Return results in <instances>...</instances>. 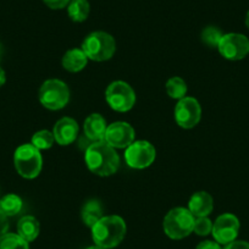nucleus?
Masks as SVG:
<instances>
[{
  "label": "nucleus",
  "mask_w": 249,
  "mask_h": 249,
  "mask_svg": "<svg viewBox=\"0 0 249 249\" xmlns=\"http://www.w3.org/2000/svg\"><path fill=\"white\" fill-rule=\"evenodd\" d=\"M8 229H9V221H8V216L1 212L0 209V237L3 236V234L8 233Z\"/></svg>",
  "instance_id": "bb28decb"
},
{
  "label": "nucleus",
  "mask_w": 249,
  "mask_h": 249,
  "mask_svg": "<svg viewBox=\"0 0 249 249\" xmlns=\"http://www.w3.org/2000/svg\"><path fill=\"white\" fill-rule=\"evenodd\" d=\"M70 1L71 0H43V3L53 10H61L64 8H68Z\"/></svg>",
  "instance_id": "a878e982"
},
{
  "label": "nucleus",
  "mask_w": 249,
  "mask_h": 249,
  "mask_svg": "<svg viewBox=\"0 0 249 249\" xmlns=\"http://www.w3.org/2000/svg\"><path fill=\"white\" fill-rule=\"evenodd\" d=\"M90 6L88 0H71L68 5V13L73 22H83L88 18Z\"/></svg>",
  "instance_id": "6ab92c4d"
},
{
  "label": "nucleus",
  "mask_w": 249,
  "mask_h": 249,
  "mask_svg": "<svg viewBox=\"0 0 249 249\" xmlns=\"http://www.w3.org/2000/svg\"><path fill=\"white\" fill-rule=\"evenodd\" d=\"M196 249H222L221 244L217 243L216 241H203L200 242Z\"/></svg>",
  "instance_id": "cd10ccee"
},
{
  "label": "nucleus",
  "mask_w": 249,
  "mask_h": 249,
  "mask_svg": "<svg viewBox=\"0 0 249 249\" xmlns=\"http://www.w3.org/2000/svg\"><path fill=\"white\" fill-rule=\"evenodd\" d=\"M107 124L104 117L100 114H90L83 124L85 137L90 142H99L104 141L105 132H107Z\"/></svg>",
  "instance_id": "4468645a"
},
{
  "label": "nucleus",
  "mask_w": 249,
  "mask_h": 249,
  "mask_svg": "<svg viewBox=\"0 0 249 249\" xmlns=\"http://www.w3.org/2000/svg\"><path fill=\"white\" fill-rule=\"evenodd\" d=\"M88 57L82 49H70L64 54L62 68L69 72H80L87 66Z\"/></svg>",
  "instance_id": "dca6fc26"
},
{
  "label": "nucleus",
  "mask_w": 249,
  "mask_h": 249,
  "mask_svg": "<svg viewBox=\"0 0 249 249\" xmlns=\"http://www.w3.org/2000/svg\"><path fill=\"white\" fill-rule=\"evenodd\" d=\"M55 142V138L53 132L47 130H42V131H38L33 135L32 141H31V144L35 145L37 149L39 150H47L50 149L53 147Z\"/></svg>",
  "instance_id": "5701e85b"
},
{
  "label": "nucleus",
  "mask_w": 249,
  "mask_h": 249,
  "mask_svg": "<svg viewBox=\"0 0 249 249\" xmlns=\"http://www.w3.org/2000/svg\"><path fill=\"white\" fill-rule=\"evenodd\" d=\"M213 231V222L208 216L196 217L195 226H193V232L198 236H208Z\"/></svg>",
  "instance_id": "393cba45"
},
{
  "label": "nucleus",
  "mask_w": 249,
  "mask_h": 249,
  "mask_svg": "<svg viewBox=\"0 0 249 249\" xmlns=\"http://www.w3.org/2000/svg\"><path fill=\"white\" fill-rule=\"evenodd\" d=\"M88 249H105V248H102V247H99V246H97V244H95V246L89 247V248H88Z\"/></svg>",
  "instance_id": "2f4dec72"
},
{
  "label": "nucleus",
  "mask_w": 249,
  "mask_h": 249,
  "mask_svg": "<svg viewBox=\"0 0 249 249\" xmlns=\"http://www.w3.org/2000/svg\"><path fill=\"white\" fill-rule=\"evenodd\" d=\"M217 50L225 59L242 60L249 54V39L241 33H227L222 36Z\"/></svg>",
  "instance_id": "9d476101"
},
{
  "label": "nucleus",
  "mask_w": 249,
  "mask_h": 249,
  "mask_svg": "<svg viewBox=\"0 0 249 249\" xmlns=\"http://www.w3.org/2000/svg\"><path fill=\"white\" fill-rule=\"evenodd\" d=\"M55 142L60 145H69L76 141L78 136V124L72 117H62L53 128Z\"/></svg>",
  "instance_id": "ddd939ff"
},
{
  "label": "nucleus",
  "mask_w": 249,
  "mask_h": 249,
  "mask_svg": "<svg viewBox=\"0 0 249 249\" xmlns=\"http://www.w3.org/2000/svg\"><path fill=\"white\" fill-rule=\"evenodd\" d=\"M239 232V220L233 214H222L213 224V237L219 244L236 241Z\"/></svg>",
  "instance_id": "f8f14e48"
},
{
  "label": "nucleus",
  "mask_w": 249,
  "mask_h": 249,
  "mask_svg": "<svg viewBox=\"0 0 249 249\" xmlns=\"http://www.w3.org/2000/svg\"><path fill=\"white\" fill-rule=\"evenodd\" d=\"M22 199L16 195H6L0 199V209L6 216H15L22 210Z\"/></svg>",
  "instance_id": "aec40b11"
},
{
  "label": "nucleus",
  "mask_w": 249,
  "mask_h": 249,
  "mask_svg": "<svg viewBox=\"0 0 249 249\" xmlns=\"http://www.w3.org/2000/svg\"><path fill=\"white\" fill-rule=\"evenodd\" d=\"M14 164L20 176L23 178H36L43 167V158L40 150L32 144H22L15 150Z\"/></svg>",
  "instance_id": "39448f33"
},
{
  "label": "nucleus",
  "mask_w": 249,
  "mask_h": 249,
  "mask_svg": "<svg viewBox=\"0 0 249 249\" xmlns=\"http://www.w3.org/2000/svg\"><path fill=\"white\" fill-rule=\"evenodd\" d=\"M81 217H82L83 224L92 229L103 217V208L99 200L90 199L86 202L81 210Z\"/></svg>",
  "instance_id": "a211bd4d"
},
{
  "label": "nucleus",
  "mask_w": 249,
  "mask_h": 249,
  "mask_svg": "<svg viewBox=\"0 0 249 249\" xmlns=\"http://www.w3.org/2000/svg\"><path fill=\"white\" fill-rule=\"evenodd\" d=\"M39 222L31 215L21 217L20 221L18 222V234L27 242L35 241L39 234Z\"/></svg>",
  "instance_id": "f3484780"
},
{
  "label": "nucleus",
  "mask_w": 249,
  "mask_h": 249,
  "mask_svg": "<svg viewBox=\"0 0 249 249\" xmlns=\"http://www.w3.org/2000/svg\"><path fill=\"white\" fill-rule=\"evenodd\" d=\"M105 99L115 111L127 112L135 107L136 93L128 83L124 81H115L107 86Z\"/></svg>",
  "instance_id": "0eeeda50"
},
{
  "label": "nucleus",
  "mask_w": 249,
  "mask_h": 249,
  "mask_svg": "<svg viewBox=\"0 0 249 249\" xmlns=\"http://www.w3.org/2000/svg\"><path fill=\"white\" fill-rule=\"evenodd\" d=\"M6 82V75H5V71L3 69L0 68V87H3Z\"/></svg>",
  "instance_id": "c756f323"
},
{
  "label": "nucleus",
  "mask_w": 249,
  "mask_h": 249,
  "mask_svg": "<svg viewBox=\"0 0 249 249\" xmlns=\"http://www.w3.org/2000/svg\"><path fill=\"white\" fill-rule=\"evenodd\" d=\"M187 209L190 210L193 216L196 217L208 216L209 214H212L213 209H214V199L208 192L200 191L191 197Z\"/></svg>",
  "instance_id": "2eb2a0df"
},
{
  "label": "nucleus",
  "mask_w": 249,
  "mask_h": 249,
  "mask_svg": "<svg viewBox=\"0 0 249 249\" xmlns=\"http://www.w3.org/2000/svg\"><path fill=\"white\" fill-rule=\"evenodd\" d=\"M157 158L154 145L148 141H136L130 147L126 148L124 159L130 167L143 170L149 167Z\"/></svg>",
  "instance_id": "6e6552de"
},
{
  "label": "nucleus",
  "mask_w": 249,
  "mask_h": 249,
  "mask_svg": "<svg viewBox=\"0 0 249 249\" xmlns=\"http://www.w3.org/2000/svg\"><path fill=\"white\" fill-rule=\"evenodd\" d=\"M135 128L128 122L117 121L107 124L104 141L115 149H126L135 142Z\"/></svg>",
  "instance_id": "9b49d317"
},
{
  "label": "nucleus",
  "mask_w": 249,
  "mask_h": 249,
  "mask_svg": "<svg viewBox=\"0 0 249 249\" xmlns=\"http://www.w3.org/2000/svg\"><path fill=\"white\" fill-rule=\"evenodd\" d=\"M126 230H127L126 222L121 216H117V215L103 216L92 227L93 241L102 248H115L124 238Z\"/></svg>",
  "instance_id": "f03ea898"
},
{
  "label": "nucleus",
  "mask_w": 249,
  "mask_h": 249,
  "mask_svg": "<svg viewBox=\"0 0 249 249\" xmlns=\"http://www.w3.org/2000/svg\"><path fill=\"white\" fill-rule=\"evenodd\" d=\"M0 56H1V45H0Z\"/></svg>",
  "instance_id": "473e14b6"
},
{
  "label": "nucleus",
  "mask_w": 249,
  "mask_h": 249,
  "mask_svg": "<svg viewBox=\"0 0 249 249\" xmlns=\"http://www.w3.org/2000/svg\"><path fill=\"white\" fill-rule=\"evenodd\" d=\"M85 159L89 171L97 176H111L120 167L119 154L105 141L90 143L86 149Z\"/></svg>",
  "instance_id": "f257e3e1"
},
{
  "label": "nucleus",
  "mask_w": 249,
  "mask_h": 249,
  "mask_svg": "<svg viewBox=\"0 0 249 249\" xmlns=\"http://www.w3.org/2000/svg\"><path fill=\"white\" fill-rule=\"evenodd\" d=\"M202 117V107L197 99L184 97L178 100L175 107V120L179 127L184 130L196 127Z\"/></svg>",
  "instance_id": "1a4fd4ad"
},
{
  "label": "nucleus",
  "mask_w": 249,
  "mask_h": 249,
  "mask_svg": "<svg viewBox=\"0 0 249 249\" xmlns=\"http://www.w3.org/2000/svg\"><path fill=\"white\" fill-rule=\"evenodd\" d=\"M246 26H247V28L249 30V11L247 13V16H246Z\"/></svg>",
  "instance_id": "7c9ffc66"
},
{
  "label": "nucleus",
  "mask_w": 249,
  "mask_h": 249,
  "mask_svg": "<svg viewBox=\"0 0 249 249\" xmlns=\"http://www.w3.org/2000/svg\"><path fill=\"white\" fill-rule=\"evenodd\" d=\"M166 93L172 99H182L187 94V83L181 77H171L166 82Z\"/></svg>",
  "instance_id": "412c9836"
},
{
  "label": "nucleus",
  "mask_w": 249,
  "mask_h": 249,
  "mask_svg": "<svg viewBox=\"0 0 249 249\" xmlns=\"http://www.w3.org/2000/svg\"><path fill=\"white\" fill-rule=\"evenodd\" d=\"M81 49L93 61H107L116 52V42L111 35L103 31L92 32L85 38Z\"/></svg>",
  "instance_id": "7ed1b4c3"
},
{
  "label": "nucleus",
  "mask_w": 249,
  "mask_h": 249,
  "mask_svg": "<svg viewBox=\"0 0 249 249\" xmlns=\"http://www.w3.org/2000/svg\"><path fill=\"white\" fill-rule=\"evenodd\" d=\"M0 249H30V247L18 233H5L0 237Z\"/></svg>",
  "instance_id": "4be33fe9"
},
{
  "label": "nucleus",
  "mask_w": 249,
  "mask_h": 249,
  "mask_svg": "<svg viewBox=\"0 0 249 249\" xmlns=\"http://www.w3.org/2000/svg\"><path fill=\"white\" fill-rule=\"evenodd\" d=\"M196 216L187 208H174L164 217V231L171 239H182L193 232Z\"/></svg>",
  "instance_id": "20e7f679"
},
{
  "label": "nucleus",
  "mask_w": 249,
  "mask_h": 249,
  "mask_svg": "<svg viewBox=\"0 0 249 249\" xmlns=\"http://www.w3.org/2000/svg\"><path fill=\"white\" fill-rule=\"evenodd\" d=\"M40 104L49 110H60L70 100V89L65 82L60 80H47L40 86L38 93Z\"/></svg>",
  "instance_id": "423d86ee"
},
{
  "label": "nucleus",
  "mask_w": 249,
  "mask_h": 249,
  "mask_svg": "<svg viewBox=\"0 0 249 249\" xmlns=\"http://www.w3.org/2000/svg\"><path fill=\"white\" fill-rule=\"evenodd\" d=\"M224 249H249V243L246 241H233L226 244Z\"/></svg>",
  "instance_id": "c85d7f7f"
},
{
  "label": "nucleus",
  "mask_w": 249,
  "mask_h": 249,
  "mask_svg": "<svg viewBox=\"0 0 249 249\" xmlns=\"http://www.w3.org/2000/svg\"><path fill=\"white\" fill-rule=\"evenodd\" d=\"M224 33L219 30L215 26H208L204 30L202 31V35H200V39L204 43L205 45H208L209 48H217L220 40H221Z\"/></svg>",
  "instance_id": "b1692460"
}]
</instances>
